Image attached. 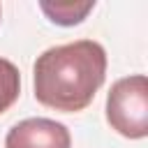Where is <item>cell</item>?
<instances>
[{
	"instance_id": "8992f818",
	"label": "cell",
	"mask_w": 148,
	"mask_h": 148,
	"mask_svg": "<svg viewBox=\"0 0 148 148\" xmlns=\"http://www.w3.org/2000/svg\"><path fill=\"white\" fill-rule=\"evenodd\" d=\"M0 14H2V12H0Z\"/></svg>"
},
{
	"instance_id": "6da1fadb",
	"label": "cell",
	"mask_w": 148,
	"mask_h": 148,
	"mask_svg": "<svg viewBox=\"0 0 148 148\" xmlns=\"http://www.w3.org/2000/svg\"><path fill=\"white\" fill-rule=\"evenodd\" d=\"M104 79L106 51L95 39L51 46L32 65L35 99L62 113L83 111L95 99Z\"/></svg>"
},
{
	"instance_id": "3957f363",
	"label": "cell",
	"mask_w": 148,
	"mask_h": 148,
	"mask_svg": "<svg viewBox=\"0 0 148 148\" xmlns=\"http://www.w3.org/2000/svg\"><path fill=\"white\" fill-rule=\"evenodd\" d=\"M5 148H72V134L58 120L25 118L7 132Z\"/></svg>"
},
{
	"instance_id": "277c9868",
	"label": "cell",
	"mask_w": 148,
	"mask_h": 148,
	"mask_svg": "<svg viewBox=\"0 0 148 148\" xmlns=\"http://www.w3.org/2000/svg\"><path fill=\"white\" fill-rule=\"evenodd\" d=\"M95 7V0H42L39 2V9L49 16L51 23L56 25H79Z\"/></svg>"
},
{
	"instance_id": "5b68a950",
	"label": "cell",
	"mask_w": 148,
	"mask_h": 148,
	"mask_svg": "<svg viewBox=\"0 0 148 148\" xmlns=\"http://www.w3.org/2000/svg\"><path fill=\"white\" fill-rule=\"evenodd\" d=\"M21 95V74L16 65L7 58H0V113H5Z\"/></svg>"
},
{
	"instance_id": "7a4b0ae2",
	"label": "cell",
	"mask_w": 148,
	"mask_h": 148,
	"mask_svg": "<svg viewBox=\"0 0 148 148\" xmlns=\"http://www.w3.org/2000/svg\"><path fill=\"white\" fill-rule=\"evenodd\" d=\"M106 123L125 139L148 136V79L130 74L118 79L106 95Z\"/></svg>"
}]
</instances>
